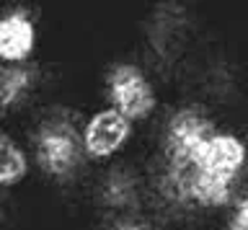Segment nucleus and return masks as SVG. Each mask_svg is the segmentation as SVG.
<instances>
[{
  "label": "nucleus",
  "mask_w": 248,
  "mask_h": 230,
  "mask_svg": "<svg viewBox=\"0 0 248 230\" xmlns=\"http://www.w3.org/2000/svg\"><path fill=\"white\" fill-rule=\"evenodd\" d=\"M0 158H3L0 160V181L5 186L21 181V176L26 173V155H23V150L8 135L0 140Z\"/></svg>",
  "instance_id": "0eeeda50"
},
{
  "label": "nucleus",
  "mask_w": 248,
  "mask_h": 230,
  "mask_svg": "<svg viewBox=\"0 0 248 230\" xmlns=\"http://www.w3.org/2000/svg\"><path fill=\"white\" fill-rule=\"evenodd\" d=\"M34 49V26L23 13H11L0 21V57L5 62H23Z\"/></svg>",
  "instance_id": "423d86ee"
},
{
  "label": "nucleus",
  "mask_w": 248,
  "mask_h": 230,
  "mask_svg": "<svg viewBox=\"0 0 248 230\" xmlns=\"http://www.w3.org/2000/svg\"><path fill=\"white\" fill-rule=\"evenodd\" d=\"M230 230H248V197H243L235 204L230 215Z\"/></svg>",
  "instance_id": "1a4fd4ad"
},
{
  "label": "nucleus",
  "mask_w": 248,
  "mask_h": 230,
  "mask_svg": "<svg viewBox=\"0 0 248 230\" xmlns=\"http://www.w3.org/2000/svg\"><path fill=\"white\" fill-rule=\"evenodd\" d=\"M189 163L202 173L220 176V179L235 181L238 171L246 163V145L232 135L215 132L202 148L189 158Z\"/></svg>",
  "instance_id": "7ed1b4c3"
},
{
  "label": "nucleus",
  "mask_w": 248,
  "mask_h": 230,
  "mask_svg": "<svg viewBox=\"0 0 248 230\" xmlns=\"http://www.w3.org/2000/svg\"><path fill=\"white\" fill-rule=\"evenodd\" d=\"M215 135L212 124L197 111H178L168 124V148L173 160H189L209 137Z\"/></svg>",
  "instance_id": "39448f33"
},
{
  "label": "nucleus",
  "mask_w": 248,
  "mask_h": 230,
  "mask_svg": "<svg viewBox=\"0 0 248 230\" xmlns=\"http://www.w3.org/2000/svg\"><path fill=\"white\" fill-rule=\"evenodd\" d=\"M129 137V119L116 109L96 111L83 127V150L88 158H111Z\"/></svg>",
  "instance_id": "20e7f679"
},
{
  "label": "nucleus",
  "mask_w": 248,
  "mask_h": 230,
  "mask_svg": "<svg viewBox=\"0 0 248 230\" xmlns=\"http://www.w3.org/2000/svg\"><path fill=\"white\" fill-rule=\"evenodd\" d=\"M111 109L132 119H145L155 106V93L145 73L135 65H116L106 80Z\"/></svg>",
  "instance_id": "f257e3e1"
},
{
  "label": "nucleus",
  "mask_w": 248,
  "mask_h": 230,
  "mask_svg": "<svg viewBox=\"0 0 248 230\" xmlns=\"http://www.w3.org/2000/svg\"><path fill=\"white\" fill-rule=\"evenodd\" d=\"M83 155V140H78L75 132L65 124H46L36 137V160L44 168V173L65 179L75 171L78 160Z\"/></svg>",
  "instance_id": "f03ea898"
},
{
  "label": "nucleus",
  "mask_w": 248,
  "mask_h": 230,
  "mask_svg": "<svg viewBox=\"0 0 248 230\" xmlns=\"http://www.w3.org/2000/svg\"><path fill=\"white\" fill-rule=\"evenodd\" d=\"M29 80H31V75H29V70H23V67H5V70H3V80H0V98H3L5 109H11L13 101H18V98L23 96Z\"/></svg>",
  "instance_id": "6e6552de"
}]
</instances>
